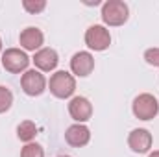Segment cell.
<instances>
[{
	"label": "cell",
	"mask_w": 159,
	"mask_h": 157,
	"mask_svg": "<svg viewBox=\"0 0 159 157\" xmlns=\"http://www.w3.org/2000/svg\"><path fill=\"white\" fill-rule=\"evenodd\" d=\"M48 87H50V92L56 96V98H70L76 91V79L70 72L67 70H57L52 74V78L48 81Z\"/></svg>",
	"instance_id": "cell-1"
},
{
	"label": "cell",
	"mask_w": 159,
	"mask_h": 157,
	"mask_svg": "<svg viewBox=\"0 0 159 157\" xmlns=\"http://www.w3.org/2000/svg\"><path fill=\"white\" fill-rule=\"evenodd\" d=\"M129 17L128 4L122 0H107L102 4V20L107 26H122Z\"/></svg>",
	"instance_id": "cell-2"
},
{
	"label": "cell",
	"mask_w": 159,
	"mask_h": 157,
	"mask_svg": "<svg viewBox=\"0 0 159 157\" xmlns=\"http://www.w3.org/2000/svg\"><path fill=\"white\" fill-rule=\"evenodd\" d=\"M131 111L139 120H152L157 117L159 113V102L157 98L150 92H143L139 94L133 104H131Z\"/></svg>",
	"instance_id": "cell-3"
},
{
	"label": "cell",
	"mask_w": 159,
	"mask_h": 157,
	"mask_svg": "<svg viewBox=\"0 0 159 157\" xmlns=\"http://www.w3.org/2000/svg\"><path fill=\"white\" fill-rule=\"evenodd\" d=\"M30 57L24 50L20 48H7L2 54V67L11 72V74H19V72H26L28 65H30Z\"/></svg>",
	"instance_id": "cell-4"
},
{
	"label": "cell",
	"mask_w": 159,
	"mask_h": 157,
	"mask_svg": "<svg viewBox=\"0 0 159 157\" xmlns=\"http://www.w3.org/2000/svg\"><path fill=\"white\" fill-rule=\"evenodd\" d=\"M85 44L91 50H94V52H104L111 44V34H109V30L106 26H100V24L89 26L87 32H85Z\"/></svg>",
	"instance_id": "cell-5"
},
{
	"label": "cell",
	"mask_w": 159,
	"mask_h": 157,
	"mask_svg": "<svg viewBox=\"0 0 159 157\" xmlns=\"http://www.w3.org/2000/svg\"><path fill=\"white\" fill-rule=\"evenodd\" d=\"M20 87L28 96H39L46 91V78L35 69L26 70L20 78Z\"/></svg>",
	"instance_id": "cell-6"
},
{
	"label": "cell",
	"mask_w": 159,
	"mask_h": 157,
	"mask_svg": "<svg viewBox=\"0 0 159 157\" xmlns=\"http://www.w3.org/2000/svg\"><path fill=\"white\" fill-rule=\"evenodd\" d=\"M128 146L135 154H146L152 148V133L144 128H137L128 137Z\"/></svg>",
	"instance_id": "cell-7"
},
{
	"label": "cell",
	"mask_w": 159,
	"mask_h": 157,
	"mask_svg": "<svg viewBox=\"0 0 159 157\" xmlns=\"http://www.w3.org/2000/svg\"><path fill=\"white\" fill-rule=\"evenodd\" d=\"M69 113L76 124H83L93 117V104L85 96H74L69 104Z\"/></svg>",
	"instance_id": "cell-8"
},
{
	"label": "cell",
	"mask_w": 159,
	"mask_h": 157,
	"mask_svg": "<svg viewBox=\"0 0 159 157\" xmlns=\"http://www.w3.org/2000/svg\"><path fill=\"white\" fill-rule=\"evenodd\" d=\"M70 70L78 78H85L94 70V57L91 52H76L70 59Z\"/></svg>",
	"instance_id": "cell-9"
},
{
	"label": "cell",
	"mask_w": 159,
	"mask_h": 157,
	"mask_svg": "<svg viewBox=\"0 0 159 157\" xmlns=\"http://www.w3.org/2000/svg\"><path fill=\"white\" fill-rule=\"evenodd\" d=\"M32 61L39 72H52L59 63V56L54 48H41L35 52Z\"/></svg>",
	"instance_id": "cell-10"
},
{
	"label": "cell",
	"mask_w": 159,
	"mask_h": 157,
	"mask_svg": "<svg viewBox=\"0 0 159 157\" xmlns=\"http://www.w3.org/2000/svg\"><path fill=\"white\" fill-rule=\"evenodd\" d=\"M19 43L24 50H30V52H35V50H41L43 43H44V35L39 28L35 26H28L20 32L19 35Z\"/></svg>",
	"instance_id": "cell-11"
},
{
	"label": "cell",
	"mask_w": 159,
	"mask_h": 157,
	"mask_svg": "<svg viewBox=\"0 0 159 157\" xmlns=\"http://www.w3.org/2000/svg\"><path fill=\"white\" fill-rule=\"evenodd\" d=\"M65 141L74 146V148H81L91 141V131L87 126L83 124H72L67 131H65Z\"/></svg>",
	"instance_id": "cell-12"
},
{
	"label": "cell",
	"mask_w": 159,
	"mask_h": 157,
	"mask_svg": "<svg viewBox=\"0 0 159 157\" xmlns=\"http://www.w3.org/2000/svg\"><path fill=\"white\" fill-rule=\"evenodd\" d=\"M37 135V126L32 122V120H24L17 126V137L22 141V142H32Z\"/></svg>",
	"instance_id": "cell-13"
},
{
	"label": "cell",
	"mask_w": 159,
	"mask_h": 157,
	"mask_svg": "<svg viewBox=\"0 0 159 157\" xmlns=\"http://www.w3.org/2000/svg\"><path fill=\"white\" fill-rule=\"evenodd\" d=\"M11 104H13V92H11L7 87L0 85V113L9 111Z\"/></svg>",
	"instance_id": "cell-14"
},
{
	"label": "cell",
	"mask_w": 159,
	"mask_h": 157,
	"mask_svg": "<svg viewBox=\"0 0 159 157\" xmlns=\"http://www.w3.org/2000/svg\"><path fill=\"white\" fill-rule=\"evenodd\" d=\"M20 157H44V150L37 142H28L20 150Z\"/></svg>",
	"instance_id": "cell-15"
},
{
	"label": "cell",
	"mask_w": 159,
	"mask_h": 157,
	"mask_svg": "<svg viewBox=\"0 0 159 157\" xmlns=\"http://www.w3.org/2000/svg\"><path fill=\"white\" fill-rule=\"evenodd\" d=\"M22 7H24L28 13L35 15V13H41V11L46 7V2H44V0H24V2H22Z\"/></svg>",
	"instance_id": "cell-16"
},
{
	"label": "cell",
	"mask_w": 159,
	"mask_h": 157,
	"mask_svg": "<svg viewBox=\"0 0 159 157\" xmlns=\"http://www.w3.org/2000/svg\"><path fill=\"white\" fill-rule=\"evenodd\" d=\"M144 59L148 65L152 67H159V48H148L144 52Z\"/></svg>",
	"instance_id": "cell-17"
},
{
	"label": "cell",
	"mask_w": 159,
	"mask_h": 157,
	"mask_svg": "<svg viewBox=\"0 0 159 157\" xmlns=\"http://www.w3.org/2000/svg\"><path fill=\"white\" fill-rule=\"evenodd\" d=\"M148 157H159V150H156V152H152V154H150Z\"/></svg>",
	"instance_id": "cell-18"
},
{
	"label": "cell",
	"mask_w": 159,
	"mask_h": 157,
	"mask_svg": "<svg viewBox=\"0 0 159 157\" xmlns=\"http://www.w3.org/2000/svg\"><path fill=\"white\" fill-rule=\"evenodd\" d=\"M0 52H2V39H0Z\"/></svg>",
	"instance_id": "cell-19"
},
{
	"label": "cell",
	"mask_w": 159,
	"mask_h": 157,
	"mask_svg": "<svg viewBox=\"0 0 159 157\" xmlns=\"http://www.w3.org/2000/svg\"><path fill=\"white\" fill-rule=\"evenodd\" d=\"M59 157H70V155H59Z\"/></svg>",
	"instance_id": "cell-20"
}]
</instances>
